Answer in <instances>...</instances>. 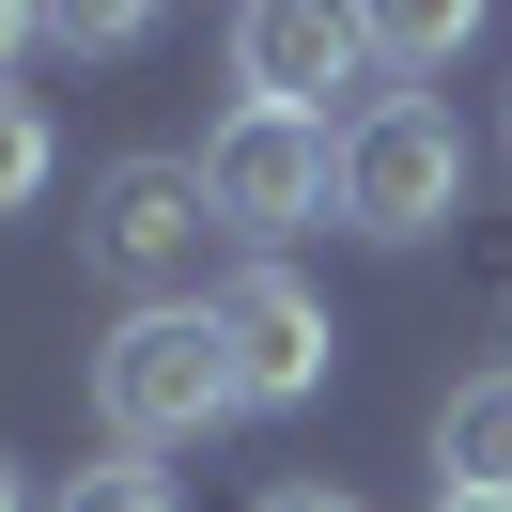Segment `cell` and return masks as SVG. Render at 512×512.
<instances>
[{"label": "cell", "mask_w": 512, "mask_h": 512, "mask_svg": "<svg viewBox=\"0 0 512 512\" xmlns=\"http://www.w3.org/2000/svg\"><path fill=\"white\" fill-rule=\"evenodd\" d=\"M202 249H218V187L202 156H109L78 202V264L125 311H202Z\"/></svg>", "instance_id": "6da1fadb"}, {"label": "cell", "mask_w": 512, "mask_h": 512, "mask_svg": "<svg viewBox=\"0 0 512 512\" xmlns=\"http://www.w3.org/2000/svg\"><path fill=\"white\" fill-rule=\"evenodd\" d=\"M94 419H109L125 466H156V450L249 419V404H233V357H218V311H125L94 342Z\"/></svg>", "instance_id": "7a4b0ae2"}, {"label": "cell", "mask_w": 512, "mask_h": 512, "mask_svg": "<svg viewBox=\"0 0 512 512\" xmlns=\"http://www.w3.org/2000/svg\"><path fill=\"white\" fill-rule=\"evenodd\" d=\"M450 218H466V125H450L435 94L342 109V233L419 249V233H450Z\"/></svg>", "instance_id": "3957f363"}, {"label": "cell", "mask_w": 512, "mask_h": 512, "mask_svg": "<svg viewBox=\"0 0 512 512\" xmlns=\"http://www.w3.org/2000/svg\"><path fill=\"white\" fill-rule=\"evenodd\" d=\"M202 187H218V233L280 249V233L342 218V125H295V109H233L202 140Z\"/></svg>", "instance_id": "277c9868"}, {"label": "cell", "mask_w": 512, "mask_h": 512, "mask_svg": "<svg viewBox=\"0 0 512 512\" xmlns=\"http://www.w3.org/2000/svg\"><path fill=\"white\" fill-rule=\"evenodd\" d=\"M326 94H373V16H342V0H249L233 16V109L326 125Z\"/></svg>", "instance_id": "5b68a950"}, {"label": "cell", "mask_w": 512, "mask_h": 512, "mask_svg": "<svg viewBox=\"0 0 512 512\" xmlns=\"http://www.w3.org/2000/svg\"><path fill=\"white\" fill-rule=\"evenodd\" d=\"M202 311H218L233 404H264V419H280V404H311V388H326V357H342V326H326V295L295 280V264H233Z\"/></svg>", "instance_id": "8992f818"}, {"label": "cell", "mask_w": 512, "mask_h": 512, "mask_svg": "<svg viewBox=\"0 0 512 512\" xmlns=\"http://www.w3.org/2000/svg\"><path fill=\"white\" fill-rule=\"evenodd\" d=\"M435 497H512V373H466L435 404Z\"/></svg>", "instance_id": "52a82bcc"}, {"label": "cell", "mask_w": 512, "mask_h": 512, "mask_svg": "<svg viewBox=\"0 0 512 512\" xmlns=\"http://www.w3.org/2000/svg\"><path fill=\"white\" fill-rule=\"evenodd\" d=\"M466 32H481L466 0H388V16H373V78H450Z\"/></svg>", "instance_id": "ba28073f"}, {"label": "cell", "mask_w": 512, "mask_h": 512, "mask_svg": "<svg viewBox=\"0 0 512 512\" xmlns=\"http://www.w3.org/2000/svg\"><path fill=\"white\" fill-rule=\"evenodd\" d=\"M47 171H63V140H47V109L16 94V78H0V218H32V202H47Z\"/></svg>", "instance_id": "9c48e42d"}, {"label": "cell", "mask_w": 512, "mask_h": 512, "mask_svg": "<svg viewBox=\"0 0 512 512\" xmlns=\"http://www.w3.org/2000/svg\"><path fill=\"white\" fill-rule=\"evenodd\" d=\"M47 512H171V481L109 450V466H63V497H47Z\"/></svg>", "instance_id": "30bf717a"}, {"label": "cell", "mask_w": 512, "mask_h": 512, "mask_svg": "<svg viewBox=\"0 0 512 512\" xmlns=\"http://www.w3.org/2000/svg\"><path fill=\"white\" fill-rule=\"evenodd\" d=\"M32 47H78V63H125V47H140V0H94V16H32Z\"/></svg>", "instance_id": "8fae6325"}, {"label": "cell", "mask_w": 512, "mask_h": 512, "mask_svg": "<svg viewBox=\"0 0 512 512\" xmlns=\"http://www.w3.org/2000/svg\"><path fill=\"white\" fill-rule=\"evenodd\" d=\"M264 512H357V497H342V481H280Z\"/></svg>", "instance_id": "7c38bea8"}, {"label": "cell", "mask_w": 512, "mask_h": 512, "mask_svg": "<svg viewBox=\"0 0 512 512\" xmlns=\"http://www.w3.org/2000/svg\"><path fill=\"white\" fill-rule=\"evenodd\" d=\"M0 512H32V481H16V450H0Z\"/></svg>", "instance_id": "4fadbf2b"}, {"label": "cell", "mask_w": 512, "mask_h": 512, "mask_svg": "<svg viewBox=\"0 0 512 512\" xmlns=\"http://www.w3.org/2000/svg\"><path fill=\"white\" fill-rule=\"evenodd\" d=\"M435 512H512V497H435Z\"/></svg>", "instance_id": "5bb4252c"}, {"label": "cell", "mask_w": 512, "mask_h": 512, "mask_svg": "<svg viewBox=\"0 0 512 512\" xmlns=\"http://www.w3.org/2000/svg\"><path fill=\"white\" fill-rule=\"evenodd\" d=\"M16 32H32V16H0V47H16Z\"/></svg>", "instance_id": "9a60e30c"}]
</instances>
